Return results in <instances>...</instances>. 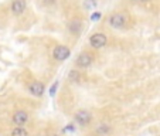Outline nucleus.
I'll return each mask as SVG.
<instances>
[{
    "instance_id": "f257e3e1",
    "label": "nucleus",
    "mask_w": 160,
    "mask_h": 136,
    "mask_svg": "<svg viewBox=\"0 0 160 136\" xmlns=\"http://www.w3.org/2000/svg\"><path fill=\"white\" fill-rule=\"evenodd\" d=\"M106 41H108V38H106V36L105 34H102V33H97V34H94V36L89 38L91 45L95 47V48H101V47L106 45Z\"/></svg>"
},
{
    "instance_id": "f03ea898",
    "label": "nucleus",
    "mask_w": 160,
    "mask_h": 136,
    "mask_svg": "<svg viewBox=\"0 0 160 136\" xmlns=\"http://www.w3.org/2000/svg\"><path fill=\"white\" fill-rule=\"evenodd\" d=\"M70 54H71L70 50H68V47H65V45H57L54 48V58L55 60L64 61L70 57Z\"/></svg>"
},
{
    "instance_id": "7ed1b4c3",
    "label": "nucleus",
    "mask_w": 160,
    "mask_h": 136,
    "mask_svg": "<svg viewBox=\"0 0 160 136\" xmlns=\"http://www.w3.org/2000/svg\"><path fill=\"white\" fill-rule=\"evenodd\" d=\"M125 21H126V17H125L123 14H121V13H116V14H113V16L109 17V24H111L112 27H115V28L123 27Z\"/></svg>"
},
{
    "instance_id": "20e7f679",
    "label": "nucleus",
    "mask_w": 160,
    "mask_h": 136,
    "mask_svg": "<svg viewBox=\"0 0 160 136\" xmlns=\"http://www.w3.org/2000/svg\"><path fill=\"white\" fill-rule=\"evenodd\" d=\"M28 116L27 113H26L24 111H18L14 113V116H13V122H14L16 125H18V126H21V125H24L26 122H27Z\"/></svg>"
},
{
    "instance_id": "39448f33",
    "label": "nucleus",
    "mask_w": 160,
    "mask_h": 136,
    "mask_svg": "<svg viewBox=\"0 0 160 136\" xmlns=\"http://www.w3.org/2000/svg\"><path fill=\"white\" fill-rule=\"evenodd\" d=\"M26 10V0H14L12 4V12L14 14H21Z\"/></svg>"
},
{
    "instance_id": "423d86ee",
    "label": "nucleus",
    "mask_w": 160,
    "mask_h": 136,
    "mask_svg": "<svg viewBox=\"0 0 160 136\" xmlns=\"http://www.w3.org/2000/svg\"><path fill=\"white\" fill-rule=\"evenodd\" d=\"M75 119L77 122H79V125H87L91 121V115L87 111H78L75 115Z\"/></svg>"
},
{
    "instance_id": "0eeeda50",
    "label": "nucleus",
    "mask_w": 160,
    "mask_h": 136,
    "mask_svg": "<svg viewBox=\"0 0 160 136\" xmlns=\"http://www.w3.org/2000/svg\"><path fill=\"white\" fill-rule=\"evenodd\" d=\"M30 92L33 95H36V97H41L42 92H44V85L41 84V82H33V84L30 85Z\"/></svg>"
},
{
    "instance_id": "6e6552de",
    "label": "nucleus",
    "mask_w": 160,
    "mask_h": 136,
    "mask_svg": "<svg viewBox=\"0 0 160 136\" xmlns=\"http://www.w3.org/2000/svg\"><path fill=\"white\" fill-rule=\"evenodd\" d=\"M81 28H82L81 20H72L70 24H68V30H70L72 34H78L79 31H81Z\"/></svg>"
},
{
    "instance_id": "1a4fd4ad",
    "label": "nucleus",
    "mask_w": 160,
    "mask_h": 136,
    "mask_svg": "<svg viewBox=\"0 0 160 136\" xmlns=\"http://www.w3.org/2000/svg\"><path fill=\"white\" fill-rule=\"evenodd\" d=\"M91 61H92V58H91V55L88 54H81L78 57V60H77V64H78L79 67H88L91 64Z\"/></svg>"
},
{
    "instance_id": "9d476101",
    "label": "nucleus",
    "mask_w": 160,
    "mask_h": 136,
    "mask_svg": "<svg viewBox=\"0 0 160 136\" xmlns=\"http://www.w3.org/2000/svg\"><path fill=\"white\" fill-rule=\"evenodd\" d=\"M12 136H28V133H27V130H26L24 128L18 126V128H16V129H13Z\"/></svg>"
},
{
    "instance_id": "9b49d317",
    "label": "nucleus",
    "mask_w": 160,
    "mask_h": 136,
    "mask_svg": "<svg viewBox=\"0 0 160 136\" xmlns=\"http://www.w3.org/2000/svg\"><path fill=\"white\" fill-rule=\"evenodd\" d=\"M95 6H97V2H94V0H87L85 2V7H88V9H94Z\"/></svg>"
},
{
    "instance_id": "f8f14e48",
    "label": "nucleus",
    "mask_w": 160,
    "mask_h": 136,
    "mask_svg": "<svg viewBox=\"0 0 160 136\" xmlns=\"http://www.w3.org/2000/svg\"><path fill=\"white\" fill-rule=\"evenodd\" d=\"M57 88H58V82H54V84L51 85V88H50V95H51V97H54V95H55Z\"/></svg>"
},
{
    "instance_id": "ddd939ff",
    "label": "nucleus",
    "mask_w": 160,
    "mask_h": 136,
    "mask_svg": "<svg viewBox=\"0 0 160 136\" xmlns=\"http://www.w3.org/2000/svg\"><path fill=\"white\" fill-rule=\"evenodd\" d=\"M99 18H101V13H98V12L91 16V20L92 21H97V20H99Z\"/></svg>"
},
{
    "instance_id": "4468645a",
    "label": "nucleus",
    "mask_w": 160,
    "mask_h": 136,
    "mask_svg": "<svg viewBox=\"0 0 160 136\" xmlns=\"http://www.w3.org/2000/svg\"><path fill=\"white\" fill-rule=\"evenodd\" d=\"M108 130H109V128L103 125V126H99V129H98V132H99V133H106V132H108Z\"/></svg>"
},
{
    "instance_id": "2eb2a0df",
    "label": "nucleus",
    "mask_w": 160,
    "mask_h": 136,
    "mask_svg": "<svg viewBox=\"0 0 160 136\" xmlns=\"http://www.w3.org/2000/svg\"><path fill=\"white\" fill-rule=\"evenodd\" d=\"M70 77H71V79H72V81H78V79H79V75L77 73H71Z\"/></svg>"
},
{
    "instance_id": "dca6fc26",
    "label": "nucleus",
    "mask_w": 160,
    "mask_h": 136,
    "mask_svg": "<svg viewBox=\"0 0 160 136\" xmlns=\"http://www.w3.org/2000/svg\"><path fill=\"white\" fill-rule=\"evenodd\" d=\"M72 130H74V126H67L64 129V132H72Z\"/></svg>"
},
{
    "instance_id": "f3484780",
    "label": "nucleus",
    "mask_w": 160,
    "mask_h": 136,
    "mask_svg": "<svg viewBox=\"0 0 160 136\" xmlns=\"http://www.w3.org/2000/svg\"><path fill=\"white\" fill-rule=\"evenodd\" d=\"M54 2H55V0H44V3H45V4H52Z\"/></svg>"
},
{
    "instance_id": "a211bd4d",
    "label": "nucleus",
    "mask_w": 160,
    "mask_h": 136,
    "mask_svg": "<svg viewBox=\"0 0 160 136\" xmlns=\"http://www.w3.org/2000/svg\"><path fill=\"white\" fill-rule=\"evenodd\" d=\"M136 2H148V0H136Z\"/></svg>"
},
{
    "instance_id": "6ab92c4d",
    "label": "nucleus",
    "mask_w": 160,
    "mask_h": 136,
    "mask_svg": "<svg viewBox=\"0 0 160 136\" xmlns=\"http://www.w3.org/2000/svg\"><path fill=\"white\" fill-rule=\"evenodd\" d=\"M50 136H57V135H50Z\"/></svg>"
}]
</instances>
